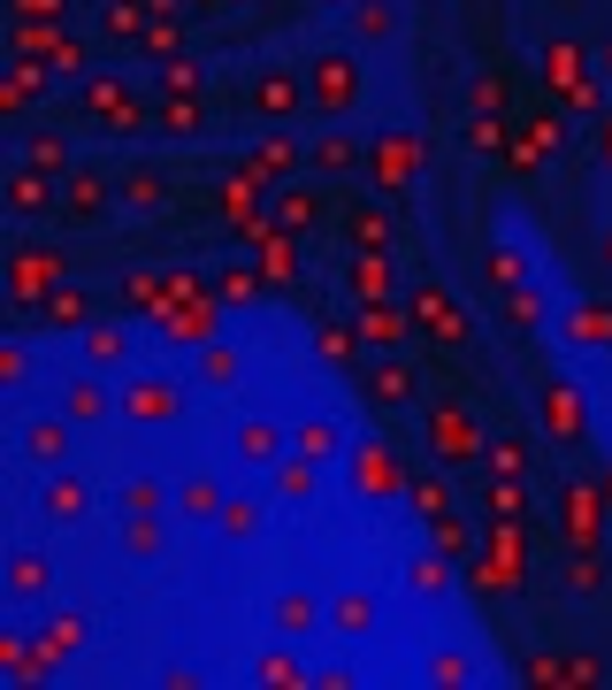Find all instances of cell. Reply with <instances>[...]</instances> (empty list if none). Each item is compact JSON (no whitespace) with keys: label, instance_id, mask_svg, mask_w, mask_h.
<instances>
[{"label":"cell","instance_id":"obj_22","mask_svg":"<svg viewBox=\"0 0 612 690\" xmlns=\"http://www.w3.org/2000/svg\"><path fill=\"white\" fill-rule=\"evenodd\" d=\"M292 445H299L306 461H329V453H345V430H337V422H306Z\"/></svg>","mask_w":612,"mask_h":690},{"label":"cell","instance_id":"obj_32","mask_svg":"<svg viewBox=\"0 0 612 690\" xmlns=\"http://www.w3.org/2000/svg\"><path fill=\"white\" fill-rule=\"evenodd\" d=\"M139 31H146V8L116 0V8H108V39H139Z\"/></svg>","mask_w":612,"mask_h":690},{"label":"cell","instance_id":"obj_2","mask_svg":"<svg viewBox=\"0 0 612 690\" xmlns=\"http://www.w3.org/2000/svg\"><path fill=\"white\" fill-rule=\"evenodd\" d=\"M299 100H306V77H299V69H284V62H276V69H261V77H253V116L284 123Z\"/></svg>","mask_w":612,"mask_h":690},{"label":"cell","instance_id":"obj_20","mask_svg":"<svg viewBox=\"0 0 612 690\" xmlns=\"http://www.w3.org/2000/svg\"><path fill=\"white\" fill-rule=\"evenodd\" d=\"M23 162H31V170H69V139H54V131H31V139H23Z\"/></svg>","mask_w":612,"mask_h":690},{"label":"cell","instance_id":"obj_6","mask_svg":"<svg viewBox=\"0 0 612 690\" xmlns=\"http://www.w3.org/2000/svg\"><path fill=\"white\" fill-rule=\"evenodd\" d=\"M46 583H54V568H46V552H15V560H8V599H15V606H31V599H46Z\"/></svg>","mask_w":612,"mask_h":690},{"label":"cell","instance_id":"obj_26","mask_svg":"<svg viewBox=\"0 0 612 690\" xmlns=\"http://www.w3.org/2000/svg\"><path fill=\"white\" fill-rule=\"evenodd\" d=\"M215 529H222V537H253V529H261V507H253V499H222Z\"/></svg>","mask_w":612,"mask_h":690},{"label":"cell","instance_id":"obj_45","mask_svg":"<svg viewBox=\"0 0 612 690\" xmlns=\"http://www.w3.org/2000/svg\"><path fill=\"white\" fill-rule=\"evenodd\" d=\"M505 323H521V331H528V323H536V300H528V292H513V300H505Z\"/></svg>","mask_w":612,"mask_h":690},{"label":"cell","instance_id":"obj_24","mask_svg":"<svg viewBox=\"0 0 612 690\" xmlns=\"http://www.w3.org/2000/svg\"><path fill=\"white\" fill-rule=\"evenodd\" d=\"M161 192H168V176L161 170H131L123 176V207H161Z\"/></svg>","mask_w":612,"mask_h":690},{"label":"cell","instance_id":"obj_9","mask_svg":"<svg viewBox=\"0 0 612 690\" xmlns=\"http://www.w3.org/2000/svg\"><path fill=\"white\" fill-rule=\"evenodd\" d=\"M100 207H108V176H92V170L62 176V215H100Z\"/></svg>","mask_w":612,"mask_h":690},{"label":"cell","instance_id":"obj_46","mask_svg":"<svg viewBox=\"0 0 612 690\" xmlns=\"http://www.w3.org/2000/svg\"><path fill=\"white\" fill-rule=\"evenodd\" d=\"M605 261H612V230H605Z\"/></svg>","mask_w":612,"mask_h":690},{"label":"cell","instance_id":"obj_31","mask_svg":"<svg viewBox=\"0 0 612 690\" xmlns=\"http://www.w3.org/2000/svg\"><path fill=\"white\" fill-rule=\"evenodd\" d=\"M161 131L192 139V131H199V100H192V93H184V100H168V108H161Z\"/></svg>","mask_w":612,"mask_h":690},{"label":"cell","instance_id":"obj_11","mask_svg":"<svg viewBox=\"0 0 612 690\" xmlns=\"http://www.w3.org/2000/svg\"><path fill=\"white\" fill-rule=\"evenodd\" d=\"M414 323H437V338H467V323H459L452 315V300H445V292H437V284H429V292H414Z\"/></svg>","mask_w":612,"mask_h":690},{"label":"cell","instance_id":"obj_25","mask_svg":"<svg viewBox=\"0 0 612 690\" xmlns=\"http://www.w3.org/2000/svg\"><path fill=\"white\" fill-rule=\"evenodd\" d=\"M123 407H131V414H168V407H176V391H168V384H131V391H123Z\"/></svg>","mask_w":612,"mask_h":690},{"label":"cell","instance_id":"obj_13","mask_svg":"<svg viewBox=\"0 0 612 690\" xmlns=\"http://www.w3.org/2000/svg\"><path fill=\"white\" fill-rule=\"evenodd\" d=\"M314 170H329V176H345V170H360V139H345V131H329V139H314V154H306Z\"/></svg>","mask_w":612,"mask_h":690},{"label":"cell","instance_id":"obj_37","mask_svg":"<svg viewBox=\"0 0 612 690\" xmlns=\"http://www.w3.org/2000/svg\"><path fill=\"white\" fill-rule=\"evenodd\" d=\"M31 376V353L23 345H0V384H23Z\"/></svg>","mask_w":612,"mask_h":690},{"label":"cell","instance_id":"obj_14","mask_svg":"<svg viewBox=\"0 0 612 690\" xmlns=\"http://www.w3.org/2000/svg\"><path fill=\"white\" fill-rule=\"evenodd\" d=\"M222 499H230V492H222L215 476H192V484L176 492V507H184L192 521H215V515H222Z\"/></svg>","mask_w":612,"mask_h":690},{"label":"cell","instance_id":"obj_4","mask_svg":"<svg viewBox=\"0 0 612 690\" xmlns=\"http://www.w3.org/2000/svg\"><path fill=\"white\" fill-rule=\"evenodd\" d=\"M284 453H292V445H284V430H276V422H261V414H253V422H238V461H245V468H276Z\"/></svg>","mask_w":612,"mask_h":690},{"label":"cell","instance_id":"obj_27","mask_svg":"<svg viewBox=\"0 0 612 690\" xmlns=\"http://www.w3.org/2000/svg\"><path fill=\"white\" fill-rule=\"evenodd\" d=\"M123 552L153 560V552H161V521H153V515H131V521H123Z\"/></svg>","mask_w":612,"mask_h":690},{"label":"cell","instance_id":"obj_47","mask_svg":"<svg viewBox=\"0 0 612 690\" xmlns=\"http://www.w3.org/2000/svg\"><path fill=\"white\" fill-rule=\"evenodd\" d=\"M207 8H222V0H207Z\"/></svg>","mask_w":612,"mask_h":690},{"label":"cell","instance_id":"obj_3","mask_svg":"<svg viewBox=\"0 0 612 690\" xmlns=\"http://www.w3.org/2000/svg\"><path fill=\"white\" fill-rule=\"evenodd\" d=\"M39 507H46V521H85V507H92V492H85V476H69V468H54V476H46V492H39Z\"/></svg>","mask_w":612,"mask_h":690},{"label":"cell","instance_id":"obj_36","mask_svg":"<svg viewBox=\"0 0 612 690\" xmlns=\"http://www.w3.org/2000/svg\"><path fill=\"white\" fill-rule=\"evenodd\" d=\"M474 108L482 116H505V77H474Z\"/></svg>","mask_w":612,"mask_h":690},{"label":"cell","instance_id":"obj_5","mask_svg":"<svg viewBox=\"0 0 612 690\" xmlns=\"http://www.w3.org/2000/svg\"><path fill=\"white\" fill-rule=\"evenodd\" d=\"M8 207H15V215H39V207H62V192H54V176L46 170L23 162V170L8 176Z\"/></svg>","mask_w":612,"mask_h":690},{"label":"cell","instance_id":"obj_41","mask_svg":"<svg viewBox=\"0 0 612 690\" xmlns=\"http://www.w3.org/2000/svg\"><path fill=\"white\" fill-rule=\"evenodd\" d=\"M261 170H292V139H261Z\"/></svg>","mask_w":612,"mask_h":690},{"label":"cell","instance_id":"obj_40","mask_svg":"<svg viewBox=\"0 0 612 690\" xmlns=\"http://www.w3.org/2000/svg\"><path fill=\"white\" fill-rule=\"evenodd\" d=\"M429 676H437V683H467V660H459V653H437Z\"/></svg>","mask_w":612,"mask_h":690},{"label":"cell","instance_id":"obj_34","mask_svg":"<svg viewBox=\"0 0 612 690\" xmlns=\"http://www.w3.org/2000/svg\"><path fill=\"white\" fill-rule=\"evenodd\" d=\"M261 683H306V676H299V660L276 645V653H261Z\"/></svg>","mask_w":612,"mask_h":690},{"label":"cell","instance_id":"obj_42","mask_svg":"<svg viewBox=\"0 0 612 690\" xmlns=\"http://www.w3.org/2000/svg\"><path fill=\"white\" fill-rule=\"evenodd\" d=\"M567 583H575V591H598L605 575H598V560H567Z\"/></svg>","mask_w":612,"mask_h":690},{"label":"cell","instance_id":"obj_39","mask_svg":"<svg viewBox=\"0 0 612 690\" xmlns=\"http://www.w3.org/2000/svg\"><path fill=\"white\" fill-rule=\"evenodd\" d=\"M161 323H168V338H207V315H176V308H168Z\"/></svg>","mask_w":612,"mask_h":690},{"label":"cell","instance_id":"obj_18","mask_svg":"<svg viewBox=\"0 0 612 690\" xmlns=\"http://www.w3.org/2000/svg\"><path fill=\"white\" fill-rule=\"evenodd\" d=\"M77 645H85V622H77V614H54V622L39 629V653H46V660H69Z\"/></svg>","mask_w":612,"mask_h":690},{"label":"cell","instance_id":"obj_30","mask_svg":"<svg viewBox=\"0 0 612 690\" xmlns=\"http://www.w3.org/2000/svg\"><path fill=\"white\" fill-rule=\"evenodd\" d=\"M85 315H92V300H85L77 284H62V292L46 300V323H85Z\"/></svg>","mask_w":612,"mask_h":690},{"label":"cell","instance_id":"obj_21","mask_svg":"<svg viewBox=\"0 0 612 690\" xmlns=\"http://www.w3.org/2000/svg\"><path fill=\"white\" fill-rule=\"evenodd\" d=\"M352 476H360V492H368V499H383V492L398 484V468H391V453H360V461H352Z\"/></svg>","mask_w":612,"mask_h":690},{"label":"cell","instance_id":"obj_10","mask_svg":"<svg viewBox=\"0 0 612 690\" xmlns=\"http://www.w3.org/2000/svg\"><path fill=\"white\" fill-rule=\"evenodd\" d=\"M108 407H116V399H108L92 376H77V384L62 391V414H69V422H108Z\"/></svg>","mask_w":612,"mask_h":690},{"label":"cell","instance_id":"obj_15","mask_svg":"<svg viewBox=\"0 0 612 690\" xmlns=\"http://www.w3.org/2000/svg\"><path fill=\"white\" fill-rule=\"evenodd\" d=\"M314 484H321V476H314L306 453H284V461H276V499H314Z\"/></svg>","mask_w":612,"mask_h":690},{"label":"cell","instance_id":"obj_12","mask_svg":"<svg viewBox=\"0 0 612 690\" xmlns=\"http://www.w3.org/2000/svg\"><path fill=\"white\" fill-rule=\"evenodd\" d=\"M445 583H452V552H422V560L406 568V591H414V599H437Z\"/></svg>","mask_w":612,"mask_h":690},{"label":"cell","instance_id":"obj_29","mask_svg":"<svg viewBox=\"0 0 612 690\" xmlns=\"http://www.w3.org/2000/svg\"><path fill=\"white\" fill-rule=\"evenodd\" d=\"M352 238H360V254H383V246H391V215H368V207H360V215H352Z\"/></svg>","mask_w":612,"mask_h":690},{"label":"cell","instance_id":"obj_23","mask_svg":"<svg viewBox=\"0 0 612 690\" xmlns=\"http://www.w3.org/2000/svg\"><path fill=\"white\" fill-rule=\"evenodd\" d=\"M153 507H161V484H153V476H123L116 515H153Z\"/></svg>","mask_w":612,"mask_h":690},{"label":"cell","instance_id":"obj_1","mask_svg":"<svg viewBox=\"0 0 612 690\" xmlns=\"http://www.w3.org/2000/svg\"><path fill=\"white\" fill-rule=\"evenodd\" d=\"M352 93H360L352 54H321V62H306V100H314L321 116H345V108H352Z\"/></svg>","mask_w":612,"mask_h":690},{"label":"cell","instance_id":"obj_38","mask_svg":"<svg viewBox=\"0 0 612 690\" xmlns=\"http://www.w3.org/2000/svg\"><path fill=\"white\" fill-rule=\"evenodd\" d=\"M85 353H92V360H116V353H123V331H108V323H100V331L85 338Z\"/></svg>","mask_w":612,"mask_h":690},{"label":"cell","instance_id":"obj_7","mask_svg":"<svg viewBox=\"0 0 612 690\" xmlns=\"http://www.w3.org/2000/svg\"><path fill=\"white\" fill-rule=\"evenodd\" d=\"M360 384H368V399H375V407H414V376H406L398 360H375Z\"/></svg>","mask_w":612,"mask_h":690},{"label":"cell","instance_id":"obj_33","mask_svg":"<svg viewBox=\"0 0 612 690\" xmlns=\"http://www.w3.org/2000/svg\"><path fill=\"white\" fill-rule=\"evenodd\" d=\"M199 376H207V384H230V376H238V353H230V345H207V353H199Z\"/></svg>","mask_w":612,"mask_h":690},{"label":"cell","instance_id":"obj_28","mask_svg":"<svg viewBox=\"0 0 612 690\" xmlns=\"http://www.w3.org/2000/svg\"><path fill=\"white\" fill-rule=\"evenodd\" d=\"M406 499H414V515H429V521H445V507H452L437 476H414V484H406Z\"/></svg>","mask_w":612,"mask_h":690},{"label":"cell","instance_id":"obj_8","mask_svg":"<svg viewBox=\"0 0 612 690\" xmlns=\"http://www.w3.org/2000/svg\"><path fill=\"white\" fill-rule=\"evenodd\" d=\"M23 453L46 461V468H62V453H69V414H54V422H23Z\"/></svg>","mask_w":612,"mask_h":690},{"label":"cell","instance_id":"obj_43","mask_svg":"<svg viewBox=\"0 0 612 690\" xmlns=\"http://www.w3.org/2000/svg\"><path fill=\"white\" fill-rule=\"evenodd\" d=\"M360 331H368V338H383V345H391V338H398V315H368V308H360Z\"/></svg>","mask_w":612,"mask_h":690},{"label":"cell","instance_id":"obj_48","mask_svg":"<svg viewBox=\"0 0 612 690\" xmlns=\"http://www.w3.org/2000/svg\"><path fill=\"white\" fill-rule=\"evenodd\" d=\"M345 8H352V0H345Z\"/></svg>","mask_w":612,"mask_h":690},{"label":"cell","instance_id":"obj_17","mask_svg":"<svg viewBox=\"0 0 612 690\" xmlns=\"http://www.w3.org/2000/svg\"><path fill=\"white\" fill-rule=\"evenodd\" d=\"M329 622H337L345 637H368V629H375V599H368V591H345V599L329 606Z\"/></svg>","mask_w":612,"mask_h":690},{"label":"cell","instance_id":"obj_44","mask_svg":"<svg viewBox=\"0 0 612 690\" xmlns=\"http://www.w3.org/2000/svg\"><path fill=\"white\" fill-rule=\"evenodd\" d=\"M284 215H292V223H314L321 207H314V192H284Z\"/></svg>","mask_w":612,"mask_h":690},{"label":"cell","instance_id":"obj_19","mask_svg":"<svg viewBox=\"0 0 612 690\" xmlns=\"http://www.w3.org/2000/svg\"><path fill=\"white\" fill-rule=\"evenodd\" d=\"M345 23H352L360 39H391V23H398V15H391V0H352V8H345Z\"/></svg>","mask_w":612,"mask_h":690},{"label":"cell","instance_id":"obj_35","mask_svg":"<svg viewBox=\"0 0 612 690\" xmlns=\"http://www.w3.org/2000/svg\"><path fill=\"white\" fill-rule=\"evenodd\" d=\"M161 85H168V93H192V85H199V62H192V54H168Z\"/></svg>","mask_w":612,"mask_h":690},{"label":"cell","instance_id":"obj_16","mask_svg":"<svg viewBox=\"0 0 612 690\" xmlns=\"http://www.w3.org/2000/svg\"><path fill=\"white\" fill-rule=\"evenodd\" d=\"M314 622H321V606H314L306 591H284V599H276V637H306Z\"/></svg>","mask_w":612,"mask_h":690}]
</instances>
